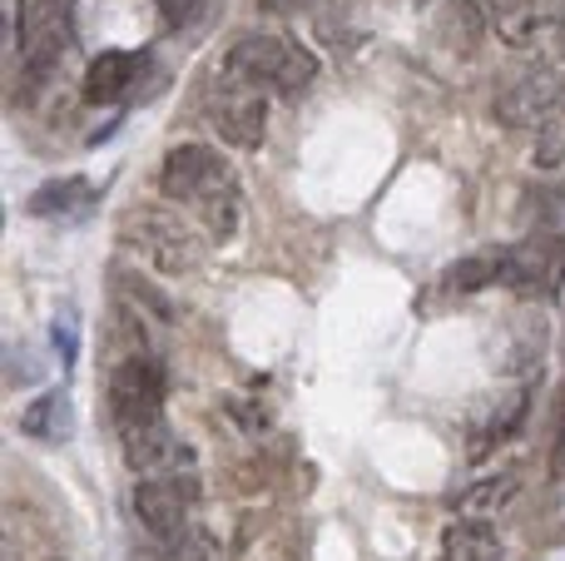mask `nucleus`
<instances>
[{
	"label": "nucleus",
	"mask_w": 565,
	"mask_h": 561,
	"mask_svg": "<svg viewBox=\"0 0 565 561\" xmlns=\"http://www.w3.org/2000/svg\"><path fill=\"white\" fill-rule=\"evenodd\" d=\"M70 50V0H20V60L30 75H50Z\"/></svg>",
	"instance_id": "obj_8"
},
{
	"label": "nucleus",
	"mask_w": 565,
	"mask_h": 561,
	"mask_svg": "<svg viewBox=\"0 0 565 561\" xmlns=\"http://www.w3.org/2000/svg\"><path fill=\"white\" fill-rule=\"evenodd\" d=\"M109 413H115L125 463L154 477L174 463V433L164 423V368L149 353H129L109 373Z\"/></svg>",
	"instance_id": "obj_1"
},
{
	"label": "nucleus",
	"mask_w": 565,
	"mask_h": 561,
	"mask_svg": "<svg viewBox=\"0 0 565 561\" xmlns=\"http://www.w3.org/2000/svg\"><path fill=\"white\" fill-rule=\"evenodd\" d=\"M536 165H541V169H561V165H565V105H556L546 119H541Z\"/></svg>",
	"instance_id": "obj_16"
},
{
	"label": "nucleus",
	"mask_w": 565,
	"mask_h": 561,
	"mask_svg": "<svg viewBox=\"0 0 565 561\" xmlns=\"http://www.w3.org/2000/svg\"><path fill=\"white\" fill-rule=\"evenodd\" d=\"M70 427H75V413H70V398L65 393H45L20 413V433L40 437V443H65Z\"/></svg>",
	"instance_id": "obj_13"
},
{
	"label": "nucleus",
	"mask_w": 565,
	"mask_h": 561,
	"mask_svg": "<svg viewBox=\"0 0 565 561\" xmlns=\"http://www.w3.org/2000/svg\"><path fill=\"white\" fill-rule=\"evenodd\" d=\"M154 6H159V15H164L169 25H184V20L194 15V6H199V0H154Z\"/></svg>",
	"instance_id": "obj_18"
},
{
	"label": "nucleus",
	"mask_w": 565,
	"mask_h": 561,
	"mask_svg": "<svg viewBox=\"0 0 565 561\" xmlns=\"http://www.w3.org/2000/svg\"><path fill=\"white\" fill-rule=\"evenodd\" d=\"M125 239L135 254H145L149 264L159 268V274H189V268L199 264V254H204L199 234L174 214V209H145V214H135L125 224Z\"/></svg>",
	"instance_id": "obj_5"
},
{
	"label": "nucleus",
	"mask_w": 565,
	"mask_h": 561,
	"mask_svg": "<svg viewBox=\"0 0 565 561\" xmlns=\"http://www.w3.org/2000/svg\"><path fill=\"white\" fill-rule=\"evenodd\" d=\"M224 70L234 80L254 89H274V95H298L318 80V55L298 40H282V35H244L234 40L228 50Z\"/></svg>",
	"instance_id": "obj_3"
},
{
	"label": "nucleus",
	"mask_w": 565,
	"mask_h": 561,
	"mask_svg": "<svg viewBox=\"0 0 565 561\" xmlns=\"http://www.w3.org/2000/svg\"><path fill=\"white\" fill-rule=\"evenodd\" d=\"M209 115H214V129H218V139H224V145H238V149H258V145H264V119H268L264 89L234 80L228 70H224V80L214 85Z\"/></svg>",
	"instance_id": "obj_9"
},
{
	"label": "nucleus",
	"mask_w": 565,
	"mask_h": 561,
	"mask_svg": "<svg viewBox=\"0 0 565 561\" xmlns=\"http://www.w3.org/2000/svg\"><path fill=\"white\" fill-rule=\"evenodd\" d=\"M556 105H565V50H551L526 75L511 80L497 99V115L507 125H531V119H546Z\"/></svg>",
	"instance_id": "obj_6"
},
{
	"label": "nucleus",
	"mask_w": 565,
	"mask_h": 561,
	"mask_svg": "<svg viewBox=\"0 0 565 561\" xmlns=\"http://www.w3.org/2000/svg\"><path fill=\"white\" fill-rule=\"evenodd\" d=\"M139 70H145V55H135V50H99L85 70V99L89 105H115L135 89Z\"/></svg>",
	"instance_id": "obj_11"
},
{
	"label": "nucleus",
	"mask_w": 565,
	"mask_h": 561,
	"mask_svg": "<svg viewBox=\"0 0 565 561\" xmlns=\"http://www.w3.org/2000/svg\"><path fill=\"white\" fill-rule=\"evenodd\" d=\"M159 189H164V199L184 204L214 244H224L238 229V179L214 145L169 149L164 169H159Z\"/></svg>",
	"instance_id": "obj_2"
},
{
	"label": "nucleus",
	"mask_w": 565,
	"mask_h": 561,
	"mask_svg": "<svg viewBox=\"0 0 565 561\" xmlns=\"http://www.w3.org/2000/svg\"><path fill=\"white\" fill-rule=\"evenodd\" d=\"M447 284L457 288V294H477V288H487V284H501L497 248H487V254H471V258H461V264H451L447 268Z\"/></svg>",
	"instance_id": "obj_15"
},
{
	"label": "nucleus",
	"mask_w": 565,
	"mask_h": 561,
	"mask_svg": "<svg viewBox=\"0 0 565 561\" xmlns=\"http://www.w3.org/2000/svg\"><path fill=\"white\" fill-rule=\"evenodd\" d=\"M491 25L516 50L546 45L565 30V0H491Z\"/></svg>",
	"instance_id": "obj_10"
},
{
	"label": "nucleus",
	"mask_w": 565,
	"mask_h": 561,
	"mask_svg": "<svg viewBox=\"0 0 565 561\" xmlns=\"http://www.w3.org/2000/svg\"><path fill=\"white\" fill-rule=\"evenodd\" d=\"M497 264H501V284L521 298H556L565 284V234H536L516 239V244L497 248Z\"/></svg>",
	"instance_id": "obj_4"
},
{
	"label": "nucleus",
	"mask_w": 565,
	"mask_h": 561,
	"mask_svg": "<svg viewBox=\"0 0 565 561\" xmlns=\"http://www.w3.org/2000/svg\"><path fill=\"white\" fill-rule=\"evenodd\" d=\"M318 0H264V10H274V15H298V10H312Z\"/></svg>",
	"instance_id": "obj_19"
},
{
	"label": "nucleus",
	"mask_w": 565,
	"mask_h": 561,
	"mask_svg": "<svg viewBox=\"0 0 565 561\" xmlns=\"http://www.w3.org/2000/svg\"><path fill=\"white\" fill-rule=\"evenodd\" d=\"M85 199H89V184H85V179H55V184H45V189H35V194H30V214H40V219H50V214H75Z\"/></svg>",
	"instance_id": "obj_14"
},
{
	"label": "nucleus",
	"mask_w": 565,
	"mask_h": 561,
	"mask_svg": "<svg viewBox=\"0 0 565 561\" xmlns=\"http://www.w3.org/2000/svg\"><path fill=\"white\" fill-rule=\"evenodd\" d=\"M531 224L546 229V234H565V184H551V189L531 194Z\"/></svg>",
	"instance_id": "obj_17"
},
{
	"label": "nucleus",
	"mask_w": 565,
	"mask_h": 561,
	"mask_svg": "<svg viewBox=\"0 0 565 561\" xmlns=\"http://www.w3.org/2000/svg\"><path fill=\"white\" fill-rule=\"evenodd\" d=\"M441 561H501L497 527L487 517H467L441 532Z\"/></svg>",
	"instance_id": "obj_12"
},
{
	"label": "nucleus",
	"mask_w": 565,
	"mask_h": 561,
	"mask_svg": "<svg viewBox=\"0 0 565 561\" xmlns=\"http://www.w3.org/2000/svg\"><path fill=\"white\" fill-rule=\"evenodd\" d=\"M194 477H174V473H154L135 487V512L159 542H184L189 537V517H194Z\"/></svg>",
	"instance_id": "obj_7"
}]
</instances>
